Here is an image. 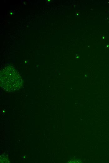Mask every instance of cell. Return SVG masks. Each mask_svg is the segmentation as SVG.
Here are the masks:
<instances>
[{
    "instance_id": "obj_1",
    "label": "cell",
    "mask_w": 109,
    "mask_h": 163,
    "mask_svg": "<svg viewBox=\"0 0 109 163\" xmlns=\"http://www.w3.org/2000/svg\"><path fill=\"white\" fill-rule=\"evenodd\" d=\"M0 81L2 87L11 92L18 90L23 84L22 78L19 73L11 66H7L1 71Z\"/></svg>"
}]
</instances>
